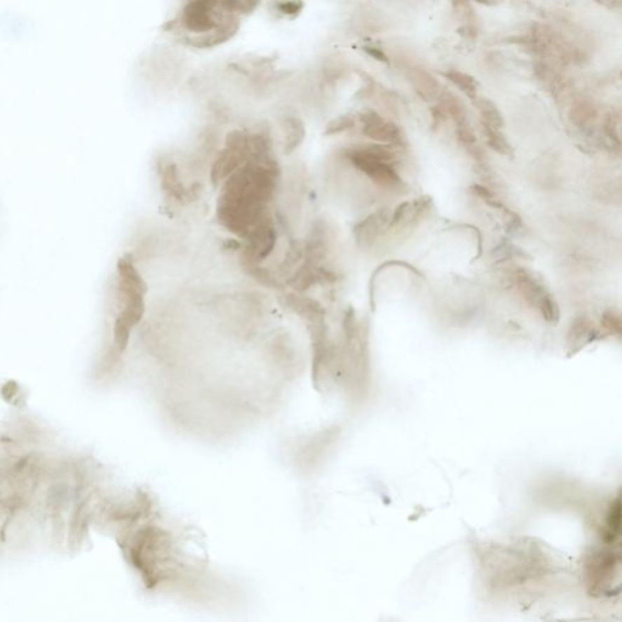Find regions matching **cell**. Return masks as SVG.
<instances>
[{
	"label": "cell",
	"mask_w": 622,
	"mask_h": 622,
	"mask_svg": "<svg viewBox=\"0 0 622 622\" xmlns=\"http://www.w3.org/2000/svg\"><path fill=\"white\" fill-rule=\"evenodd\" d=\"M280 170L268 156L252 157L225 180L217 207L219 223L237 236L248 237L269 218Z\"/></svg>",
	"instance_id": "1"
},
{
	"label": "cell",
	"mask_w": 622,
	"mask_h": 622,
	"mask_svg": "<svg viewBox=\"0 0 622 622\" xmlns=\"http://www.w3.org/2000/svg\"><path fill=\"white\" fill-rule=\"evenodd\" d=\"M180 25L190 33L189 44L195 48L219 46L236 34L240 25L236 14L224 3L192 1L180 15Z\"/></svg>",
	"instance_id": "2"
},
{
	"label": "cell",
	"mask_w": 622,
	"mask_h": 622,
	"mask_svg": "<svg viewBox=\"0 0 622 622\" xmlns=\"http://www.w3.org/2000/svg\"><path fill=\"white\" fill-rule=\"evenodd\" d=\"M355 168L370 177L376 185L386 190H400L404 182L396 173L393 162L395 155L384 145H366L348 154Z\"/></svg>",
	"instance_id": "3"
},
{
	"label": "cell",
	"mask_w": 622,
	"mask_h": 622,
	"mask_svg": "<svg viewBox=\"0 0 622 622\" xmlns=\"http://www.w3.org/2000/svg\"><path fill=\"white\" fill-rule=\"evenodd\" d=\"M250 157V137L240 130L227 134V146L214 162L210 179L214 185L225 182L248 162Z\"/></svg>",
	"instance_id": "4"
},
{
	"label": "cell",
	"mask_w": 622,
	"mask_h": 622,
	"mask_svg": "<svg viewBox=\"0 0 622 622\" xmlns=\"http://www.w3.org/2000/svg\"><path fill=\"white\" fill-rule=\"evenodd\" d=\"M363 123V134L372 140L386 145H400L404 141L400 128L395 123L386 121L373 109H366L360 114Z\"/></svg>",
	"instance_id": "5"
},
{
	"label": "cell",
	"mask_w": 622,
	"mask_h": 622,
	"mask_svg": "<svg viewBox=\"0 0 622 622\" xmlns=\"http://www.w3.org/2000/svg\"><path fill=\"white\" fill-rule=\"evenodd\" d=\"M391 210L378 209L356 224L354 227L355 240L361 247H370L377 241L378 237L391 225Z\"/></svg>",
	"instance_id": "6"
},
{
	"label": "cell",
	"mask_w": 622,
	"mask_h": 622,
	"mask_svg": "<svg viewBox=\"0 0 622 622\" xmlns=\"http://www.w3.org/2000/svg\"><path fill=\"white\" fill-rule=\"evenodd\" d=\"M431 202V197H422L419 200L405 201L400 203L391 215L389 227L393 229H404L417 223L427 212Z\"/></svg>",
	"instance_id": "7"
},
{
	"label": "cell",
	"mask_w": 622,
	"mask_h": 622,
	"mask_svg": "<svg viewBox=\"0 0 622 622\" xmlns=\"http://www.w3.org/2000/svg\"><path fill=\"white\" fill-rule=\"evenodd\" d=\"M410 81L422 100L429 102L440 95V84L431 73L423 69H412L410 72Z\"/></svg>",
	"instance_id": "8"
},
{
	"label": "cell",
	"mask_w": 622,
	"mask_h": 622,
	"mask_svg": "<svg viewBox=\"0 0 622 622\" xmlns=\"http://www.w3.org/2000/svg\"><path fill=\"white\" fill-rule=\"evenodd\" d=\"M285 130V149L286 154H291L304 140L305 128L303 121L297 116H288L283 121Z\"/></svg>",
	"instance_id": "9"
},
{
	"label": "cell",
	"mask_w": 622,
	"mask_h": 622,
	"mask_svg": "<svg viewBox=\"0 0 622 622\" xmlns=\"http://www.w3.org/2000/svg\"><path fill=\"white\" fill-rule=\"evenodd\" d=\"M439 97H440L439 106L445 111L446 116L449 114V117L454 119L457 128L467 126V111L464 109L462 101L457 99L452 93L446 90L442 91Z\"/></svg>",
	"instance_id": "10"
},
{
	"label": "cell",
	"mask_w": 622,
	"mask_h": 622,
	"mask_svg": "<svg viewBox=\"0 0 622 622\" xmlns=\"http://www.w3.org/2000/svg\"><path fill=\"white\" fill-rule=\"evenodd\" d=\"M474 104L482 117V123L489 127L496 128V129H501L503 127L504 122L500 109H497V106L492 101L486 99V97L478 96L477 99L474 100Z\"/></svg>",
	"instance_id": "11"
},
{
	"label": "cell",
	"mask_w": 622,
	"mask_h": 622,
	"mask_svg": "<svg viewBox=\"0 0 622 622\" xmlns=\"http://www.w3.org/2000/svg\"><path fill=\"white\" fill-rule=\"evenodd\" d=\"M482 134L485 137L486 144L490 147L491 150L495 151L497 154L503 156L513 155V149L509 144L508 140L506 139L503 133L501 132V129L489 127L484 123H482Z\"/></svg>",
	"instance_id": "12"
},
{
	"label": "cell",
	"mask_w": 622,
	"mask_h": 622,
	"mask_svg": "<svg viewBox=\"0 0 622 622\" xmlns=\"http://www.w3.org/2000/svg\"><path fill=\"white\" fill-rule=\"evenodd\" d=\"M444 76L454 86L459 88V90L466 94L469 99H472L473 101L477 99L478 82L473 76L468 74V73L461 72V71H454V69L447 71L444 73Z\"/></svg>",
	"instance_id": "13"
},
{
	"label": "cell",
	"mask_w": 622,
	"mask_h": 622,
	"mask_svg": "<svg viewBox=\"0 0 622 622\" xmlns=\"http://www.w3.org/2000/svg\"><path fill=\"white\" fill-rule=\"evenodd\" d=\"M597 116L595 106L587 100H577L572 104L570 111V119L572 123H575L579 127H585L590 124Z\"/></svg>",
	"instance_id": "14"
},
{
	"label": "cell",
	"mask_w": 622,
	"mask_h": 622,
	"mask_svg": "<svg viewBox=\"0 0 622 622\" xmlns=\"http://www.w3.org/2000/svg\"><path fill=\"white\" fill-rule=\"evenodd\" d=\"M162 177H163V187L168 190L169 194L177 200H182V197L185 196V190L177 177V167L174 164H168L167 168L164 169Z\"/></svg>",
	"instance_id": "15"
},
{
	"label": "cell",
	"mask_w": 622,
	"mask_h": 622,
	"mask_svg": "<svg viewBox=\"0 0 622 622\" xmlns=\"http://www.w3.org/2000/svg\"><path fill=\"white\" fill-rule=\"evenodd\" d=\"M355 123H356V121H355L354 116H351V114L341 116V117H338V119L332 121L328 124L325 134H327V135L341 134V133L346 132V130H349L351 128H354Z\"/></svg>",
	"instance_id": "16"
},
{
	"label": "cell",
	"mask_w": 622,
	"mask_h": 622,
	"mask_svg": "<svg viewBox=\"0 0 622 622\" xmlns=\"http://www.w3.org/2000/svg\"><path fill=\"white\" fill-rule=\"evenodd\" d=\"M618 117L613 112L607 114V117L604 119L605 134H607V137L610 140L613 141V144H616L618 146L620 145V133H618Z\"/></svg>",
	"instance_id": "17"
},
{
	"label": "cell",
	"mask_w": 622,
	"mask_h": 622,
	"mask_svg": "<svg viewBox=\"0 0 622 622\" xmlns=\"http://www.w3.org/2000/svg\"><path fill=\"white\" fill-rule=\"evenodd\" d=\"M277 11L288 18H295L303 9V3H276Z\"/></svg>",
	"instance_id": "18"
},
{
	"label": "cell",
	"mask_w": 622,
	"mask_h": 622,
	"mask_svg": "<svg viewBox=\"0 0 622 622\" xmlns=\"http://www.w3.org/2000/svg\"><path fill=\"white\" fill-rule=\"evenodd\" d=\"M456 134H457L459 140L464 145L473 146L475 145V142H477V137L474 135L472 128L469 127V124L457 128Z\"/></svg>",
	"instance_id": "19"
},
{
	"label": "cell",
	"mask_w": 622,
	"mask_h": 622,
	"mask_svg": "<svg viewBox=\"0 0 622 622\" xmlns=\"http://www.w3.org/2000/svg\"><path fill=\"white\" fill-rule=\"evenodd\" d=\"M471 191H472L473 195L477 196L479 198H482V201H485L486 203H490L492 201H495V195L487 187L474 184V185L471 187Z\"/></svg>",
	"instance_id": "20"
},
{
	"label": "cell",
	"mask_w": 622,
	"mask_h": 622,
	"mask_svg": "<svg viewBox=\"0 0 622 622\" xmlns=\"http://www.w3.org/2000/svg\"><path fill=\"white\" fill-rule=\"evenodd\" d=\"M363 50L366 51L370 56H372L373 59L379 61V62L386 65L389 64V58L379 48H376V46H365Z\"/></svg>",
	"instance_id": "21"
},
{
	"label": "cell",
	"mask_w": 622,
	"mask_h": 622,
	"mask_svg": "<svg viewBox=\"0 0 622 622\" xmlns=\"http://www.w3.org/2000/svg\"><path fill=\"white\" fill-rule=\"evenodd\" d=\"M432 119H433V128L436 129L438 127H440L441 123L444 122L446 119V114L444 109H441L440 106L438 104L435 107H433L432 109Z\"/></svg>",
	"instance_id": "22"
}]
</instances>
